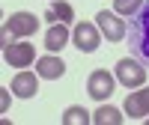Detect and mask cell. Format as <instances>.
<instances>
[{"label":"cell","instance_id":"11","mask_svg":"<svg viewBox=\"0 0 149 125\" xmlns=\"http://www.w3.org/2000/svg\"><path fill=\"white\" fill-rule=\"evenodd\" d=\"M36 72H39V78H45V81H57V78L66 74V63L60 57H54V54H48V57L36 60Z\"/></svg>","mask_w":149,"mask_h":125},{"label":"cell","instance_id":"14","mask_svg":"<svg viewBox=\"0 0 149 125\" xmlns=\"http://www.w3.org/2000/svg\"><path fill=\"white\" fill-rule=\"evenodd\" d=\"M143 3H146V0H113V12L122 15V18H131Z\"/></svg>","mask_w":149,"mask_h":125},{"label":"cell","instance_id":"7","mask_svg":"<svg viewBox=\"0 0 149 125\" xmlns=\"http://www.w3.org/2000/svg\"><path fill=\"white\" fill-rule=\"evenodd\" d=\"M3 27L12 33V36H21V39H27L39 30V18L33 15V12H12V15L3 21Z\"/></svg>","mask_w":149,"mask_h":125},{"label":"cell","instance_id":"15","mask_svg":"<svg viewBox=\"0 0 149 125\" xmlns=\"http://www.w3.org/2000/svg\"><path fill=\"white\" fill-rule=\"evenodd\" d=\"M51 9L57 12V18H60V21H66V24H69V21H74V9L66 3V0H54Z\"/></svg>","mask_w":149,"mask_h":125},{"label":"cell","instance_id":"6","mask_svg":"<svg viewBox=\"0 0 149 125\" xmlns=\"http://www.w3.org/2000/svg\"><path fill=\"white\" fill-rule=\"evenodd\" d=\"M3 60L9 63L12 69H27L36 63V48L30 42H12V45H3Z\"/></svg>","mask_w":149,"mask_h":125},{"label":"cell","instance_id":"8","mask_svg":"<svg viewBox=\"0 0 149 125\" xmlns=\"http://www.w3.org/2000/svg\"><path fill=\"white\" fill-rule=\"evenodd\" d=\"M12 92L18 98H33L39 92V72H18L12 78Z\"/></svg>","mask_w":149,"mask_h":125},{"label":"cell","instance_id":"13","mask_svg":"<svg viewBox=\"0 0 149 125\" xmlns=\"http://www.w3.org/2000/svg\"><path fill=\"white\" fill-rule=\"evenodd\" d=\"M86 122H93V113H90L86 107H81V104L66 107V113H63V125H86Z\"/></svg>","mask_w":149,"mask_h":125},{"label":"cell","instance_id":"5","mask_svg":"<svg viewBox=\"0 0 149 125\" xmlns=\"http://www.w3.org/2000/svg\"><path fill=\"white\" fill-rule=\"evenodd\" d=\"M116 90V78L110 74L107 69H93L90 72V81H86V92H90L95 101H104V98H110Z\"/></svg>","mask_w":149,"mask_h":125},{"label":"cell","instance_id":"1","mask_svg":"<svg viewBox=\"0 0 149 125\" xmlns=\"http://www.w3.org/2000/svg\"><path fill=\"white\" fill-rule=\"evenodd\" d=\"M128 48H131V57H137L143 66L149 69V0L131 15V24H128Z\"/></svg>","mask_w":149,"mask_h":125},{"label":"cell","instance_id":"3","mask_svg":"<svg viewBox=\"0 0 149 125\" xmlns=\"http://www.w3.org/2000/svg\"><path fill=\"white\" fill-rule=\"evenodd\" d=\"M95 24H98V30H102V36L107 42H122V39H128V24L122 21V15H116V12H95Z\"/></svg>","mask_w":149,"mask_h":125},{"label":"cell","instance_id":"17","mask_svg":"<svg viewBox=\"0 0 149 125\" xmlns=\"http://www.w3.org/2000/svg\"><path fill=\"white\" fill-rule=\"evenodd\" d=\"M146 125H149V116H146Z\"/></svg>","mask_w":149,"mask_h":125},{"label":"cell","instance_id":"2","mask_svg":"<svg viewBox=\"0 0 149 125\" xmlns=\"http://www.w3.org/2000/svg\"><path fill=\"white\" fill-rule=\"evenodd\" d=\"M146 66L137 60V57H122L119 63H116V81L122 83V86H128V90H137V86H143L146 83Z\"/></svg>","mask_w":149,"mask_h":125},{"label":"cell","instance_id":"10","mask_svg":"<svg viewBox=\"0 0 149 125\" xmlns=\"http://www.w3.org/2000/svg\"><path fill=\"white\" fill-rule=\"evenodd\" d=\"M125 113L131 119L149 116V86H140L137 92H128V98H125Z\"/></svg>","mask_w":149,"mask_h":125},{"label":"cell","instance_id":"16","mask_svg":"<svg viewBox=\"0 0 149 125\" xmlns=\"http://www.w3.org/2000/svg\"><path fill=\"white\" fill-rule=\"evenodd\" d=\"M0 110H3V113L9 110V90H6V86L0 90Z\"/></svg>","mask_w":149,"mask_h":125},{"label":"cell","instance_id":"12","mask_svg":"<svg viewBox=\"0 0 149 125\" xmlns=\"http://www.w3.org/2000/svg\"><path fill=\"white\" fill-rule=\"evenodd\" d=\"M93 122H95V125H122V122H125V116H122L116 107L102 104V107L93 113Z\"/></svg>","mask_w":149,"mask_h":125},{"label":"cell","instance_id":"9","mask_svg":"<svg viewBox=\"0 0 149 125\" xmlns=\"http://www.w3.org/2000/svg\"><path fill=\"white\" fill-rule=\"evenodd\" d=\"M69 39H72V30L66 27V21H57V24H51V27L45 30V48L51 54L63 51V48L69 45Z\"/></svg>","mask_w":149,"mask_h":125},{"label":"cell","instance_id":"4","mask_svg":"<svg viewBox=\"0 0 149 125\" xmlns=\"http://www.w3.org/2000/svg\"><path fill=\"white\" fill-rule=\"evenodd\" d=\"M72 42H74L78 51L93 54L95 48H98V42H102V30H98V24H93V21H78V24H74V30H72Z\"/></svg>","mask_w":149,"mask_h":125}]
</instances>
